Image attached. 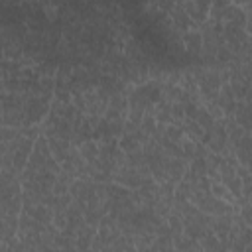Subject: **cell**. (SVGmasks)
Here are the masks:
<instances>
[{
  "instance_id": "cell-1",
  "label": "cell",
  "mask_w": 252,
  "mask_h": 252,
  "mask_svg": "<svg viewBox=\"0 0 252 252\" xmlns=\"http://www.w3.org/2000/svg\"><path fill=\"white\" fill-rule=\"evenodd\" d=\"M112 181L118 183V185H122V187H126V189H130V191H134V189L140 187L142 177L138 175L136 167L124 165V167H120V169H116V171L112 173Z\"/></svg>"
},
{
  "instance_id": "cell-2",
  "label": "cell",
  "mask_w": 252,
  "mask_h": 252,
  "mask_svg": "<svg viewBox=\"0 0 252 252\" xmlns=\"http://www.w3.org/2000/svg\"><path fill=\"white\" fill-rule=\"evenodd\" d=\"M179 6L189 16V20L197 26H201L209 20V6L211 4H207V2H179Z\"/></svg>"
},
{
  "instance_id": "cell-3",
  "label": "cell",
  "mask_w": 252,
  "mask_h": 252,
  "mask_svg": "<svg viewBox=\"0 0 252 252\" xmlns=\"http://www.w3.org/2000/svg\"><path fill=\"white\" fill-rule=\"evenodd\" d=\"M181 43L185 45L189 57L199 59V53H201V47H203V39H201V32L199 30H191V32L181 33Z\"/></svg>"
},
{
  "instance_id": "cell-4",
  "label": "cell",
  "mask_w": 252,
  "mask_h": 252,
  "mask_svg": "<svg viewBox=\"0 0 252 252\" xmlns=\"http://www.w3.org/2000/svg\"><path fill=\"white\" fill-rule=\"evenodd\" d=\"M47 146H49V152L57 163H63L69 158L71 148H73L69 140H59V138H47Z\"/></svg>"
},
{
  "instance_id": "cell-5",
  "label": "cell",
  "mask_w": 252,
  "mask_h": 252,
  "mask_svg": "<svg viewBox=\"0 0 252 252\" xmlns=\"http://www.w3.org/2000/svg\"><path fill=\"white\" fill-rule=\"evenodd\" d=\"M69 195H71V199H75V201L87 203L89 197H91V181H89V179H75V181L69 185Z\"/></svg>"
},
{
  "instance_id": "cell-6",
  "label": "cell",
  "mask_w": 252,
  "mask_h": 252,
  "mask_svg": "<svg viewBox=\"0 0 252 252\" xmlns=\"http://www.w3.org/2000/svg\"><path fill=\"white\" fill-rule=\"evenodd\" d=\"M187 169V161L185 159H179V158H169L167 165H165V173H167V179L173 181V183H179L183 173Z\"/></svg>"
},
{
  "instance_id": "cell-7",
  "label": "cell",
  "mask_w": 252,
  "mask_h": 252,
  "mask_svg": "<svg viewBox=\"0 0 252 252\" xmlns=\"http://www.w3.org/2000/svg\"><path fill=\"white\" fill-rule=\"evenodd\" d=\"M77 152H79V156L83 158L85 163H93L98 158V144L94 140H87L81 146H77Z\"/></svg>"
},
{
  "instance_id": "cell-8",
  "label": "cell",
  "mask_w": 252,
  "mask_h": 252,
  "mask_svg": "<svg viewBox=\"0 0 252 252\" xmlns=\"http://www.w3.org/2000/svg\"><path fill=\"white\" fill-rule=\"evenodd\" d=\"M209 193L215 197V199H220V201H224V203H228V205H234V197H232V193L220 183V181H211V187H209Z\"/></svg>"
},
{
  "instance_id": "cell-9",
  "label": "cell",
  "mask_w": 252,
  "mask_h": 252,
  "mask_svg": "<svg viewBox=\"0 0 252 252\" xmlns=\"http://www.w3.org/2000/svg\"><path fill=\"white\" fill-rule=\"evenodd\" d=\"M181 130H183V134H185L187 138H191V140H195V142H199V140L203 138V134H205V130H203L195 120H191V118H183Z\"/></svg>"
},
{
  "instance_id": "cell-10",
  "label": "cell",
  "mask_w": 252,
  "mask_h": 252,
  "mask_svg": "<svg viewBox=\"0 0 252 252\" xmlns=\"http://www.w3.org/2000/svg\"><path fill=\"white\" fill-rule=\"evenodd\" d=\"M126 197H130V189H126V187H122L114 181L106 183V199L108 201H122Z\"/></svg>"
},
{
  "instance_id": "cell-11",
  "label": "cell",
  "mask_w": 252,
  "mask_h": 252,
  "mask_svg": "<svg viewBox=\"0 0 252 252\" xmlns=\"http://www.w3.org/2000/svg\"><path fill=\"white\" fill-rule=\"evenodd\" d=\"M156 128H158V122H156V118H154L152 110H148V112L144 114L142 122H140V132H142L144 136L152 138V136H154V132H156Z\"/></svg>"
},
{
  "instance_id": "cell-12",
  "label": "cell",
  "mask_w": 252,
  "mask_h": 252,
  "mask_svg": "<svg viewBox=\"0 0 252 252\" xmlns=\"http://www.w3.org/2000/svg\"><path fill=\"white\" fill-rule=\"evenodd\" d=\"M165 222H167V226H169V230H171V236H179L181 232H183V220H181V217L171 209V213L165 217Z\"/></svg>"
},
{
  "instance_id": "cell-13",
  "label": "cell",
  "mask_w": 252,
  "mask_h": 252,
  "mask_svg": "<svg viewBox=\"0 0 252 252\" xmlns=\"http://www.w3.org/2000/svg\"><path fill=\"white\" fill-rule=\"evenodd\" d=\"M183 130H181V124H167L165 130H163V138L167 142H173V144H179L181 138H183Z\"/></svg>"
},
{
  "instance_id": "cell-14",
  "label": "cell",
  "mask_w": 252,
  "mask_h": 252,
  "mask_svg": "<svg viewBox=\"0 0 252 252\" xmlns=\"http://www.w3.org/2000/svg\"><path fill=\"white\" fill-rule=\"evenodd\" d=\"M193 120H195V122H197L205 132L215 124V118H213V116H211L203 106H199V108H197V112H195V118H193Z\"/></svg>"
},
{
  "instance_id": "cell-15",
  "label": "cell",
  "mask_w": 252,
  "mask_h": 252,
  "mask_svg": "<svg viewBox=\"0 0 252 252\" xmlns=\"http://www.w3.org/2000/svg\"><path fill=\"white\" fill-rule=\"evenodd\" d=\"M187 169L195 175V177H207V165H205V159H191L187 163Z\"/></svg>"
},
{
  "instance_id": "cell-16",
  "label": "cell",
  "mask_w": 252,
  "mask_h": 252,
  "mask_svg": "<svg viewBox=\"0 0 252 252\" xmlns=\"http://www.w3.org/2000/svg\"><path fill=\"white\" fill-rule=\"evenodd\" d=\"M85 209H87V203H81V201H71L69 203V207H67V217L69 219H81L83 217V213H85Z\"/></svg>"
},
{
  "instance_id": "cell-17",
  "label": "cell",
  "mask_w": 252,
  "mask_h": 252,
  "mask_svg": "<svg viewBox=\"0 0 252 252\" xmlns=\"http://www.w3.org/2000/svg\"><path fill=\"white\" fill-rule=\"evenodd\" d=\"M67 220H69L67 211H53V220H51V224H53L57 230H63V228L67 226Z\"/></svg>"
},
{
  "instance_id": "cell-18",
  "label": "cell",
  "mask_w": 252,
  "mask_h": 252,
  "mask_svg": "<svg viewBox=\"0 0 252 252\" xmlns=\"http://www.w3.org/2000/svg\"><path fill=\"white\" fill-rule=\"evenodd\" d=\"M236 213L242 217V220H244L246 224H252V205H250V201L244 203V205H240Z\"/></svg>"
},
{
  "instance_id": "cell-19",
  "label": "cell",
  "mask_w": 252,
  "mask_h": 252,
  "mask_svg": "<svg viewBox=\"0 0 252 252\" xmlns=\"http://www.w3.org/2000/svg\"><path fill=\"white\" fill-rule=\"evenodd\" d=\"M51 193H53L55 197L65 195V193H69V185H67L65 181H59V179L55 177V183H53V187H51Z\"/></svg>"
},
{
  "instance_id": "cell-20",
  "label": "cell",
  "mask_w": 252,
  "mask_h": 252,
  "mask_svg": "<svg viewBox=\"0 0 252 252\" xmlns=\"http://www.w3.org/2000/svg\"><path fill=\"white\" fill-rule=\"evenodd\" d=\"M6 248H8V244L6 242H0V252H6Z\"/></svg>"
},
{
  "instance_id": "cell-21",
  "label": "cell",
  "mask_w": 252,
  "mask_h": 252,
  "mask_svg": "<svg viewBox=\"0 0 252 252\" xmlns=\"http://www.w3.org/2000/svg\"><path fill=\"white\" fill-rule=\"evenodd\" d=\"M0 59H4V51H2V45H0Z\"/></svg>"
}]
</instances>
